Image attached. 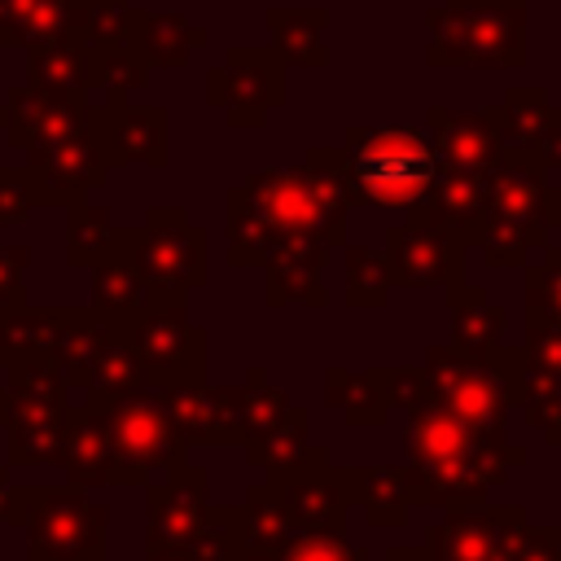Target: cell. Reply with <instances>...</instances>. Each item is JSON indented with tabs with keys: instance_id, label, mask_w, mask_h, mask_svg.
Segmentation results:
<instances>
[{
	"instance_id": "obj_42",
	"label": "cell",
	"mask_w": 561,
	"mask_h": 561,
	"mask_svg": "<svg viewBox=\"0 0 561 561\" xmlns=\"http://www.w3.org/2000/svg\"><path fill=\"white\" fill-rule=\"evenodd\" d=\"M35 206V193L26 184L22 171H0V224L4 219H22Z\"/></svg>"
},
{
	"instance_id": "obj_22",
	"label": "cell",
	"mask_w": 561,
	"mask_h": 561,
	"mask_svg": "<svg viewBox=\"0 0 561 561\" xmlns=\"http://www.w3.org/2000/svg\"><path fill=\"white\" fill-rule=\"evenodd\" d=\"M425 131L443 158V167L456 171H495L504 162V145L486 118V110L478 114H460V110H425Z\"/></svg>"
},
{
	"instance_id": "obj_6",
	"label": "cell",
	"mask_w": 561,
	"mask_h": 561,
	"mask_svg": "<svg viewBox=\"0 0 561 561\" xmlns=\"http://www.w3.org/2000/svg\"><path fill=\"white\" fill-rule=\"evenodd\" d=\"M430 66H522V0H443L430 9Z\"/></svg>"
},
{
	"instance_id": "obj_41",
	"label": "cell",
	"mask_w": 561,
	"mask_h": 561,
	"mask_svg": "<svg viewBox=\"0 0 561 561\" xmlns=\"http://www.w3.org/2000/svg\"><path fill=\"white\" fill-rule=\"evenodd\" d=\"M508 561H561V526H522Z\"/></svg>"
},
{
	"instance_id": "obj_8",
	"label": "cell",
	"mask_w": 561,
	"mask_h": 561,
	"mask_svg": "<svg viewBox=\"0 0 561 561\" xmlns=\"http://www.w3.org/2000/svg\"><path fill=\"white\" fill-rule=\"evenodd\" d=\"M123 342L140 359L149 386L206 381V333L188 320L184 298L149 302L140 316L123 324Z\"/></svg>"
},
{
	"instance_id": "obj_5",
	"label": "cell",
	"mask_w": 561,
	"mask_h": 561,
	"mask_svg": "<svg viewBox=\"0 0 561 561\" xmlns=\"http://www.w3.org/2000/svg\"><path fill=\"white\" fill-rule=\"evenodd\" d=\"M425 394L460 416L491 443H504V416L513 403V346L500 351H465V346H434L416 368Z\"/></svg>"
},
{
	"instance_id": "obj_12",
	"label": "cell",
	"mask_w": 561,
	"mask_h": 561,
	"mask_svg": "<svg viewBox=\"0 0 561 561\" xmlns=\"http://www.w3.org/2000/svg\"><path fill=\"white\" fill-rule=\"evenodd\" d=\"M263 491L294 517L298 530H346V491L337 469H329L324 447H307L294 465L272 469Z\"/></svg>"
},
{
	"instance_id": "obj_40",
	"label": "cell",
	"mask_w": 561,
	"mask_h": 561,
	"mask_svg": "<svg viewBox=\"0 0 561 561\" xmlns=\"http://www.w3.org/2000/svg\"><path fill=\"white\" fill-rule=\"evenodd\" d=\"M280 561H368V557L346 539V530H302L289 539Z\"/></svg>"
},
{
	"instance_id": "obj_43",
	"label": "cell",
	"mask_w": 561,
	"mask_h": 561,
	"mask_svg": "<svg viewBox=\"0 0 561 561\" xmlns=\"http://www.w3.org/2000/svg\"><path fill=\"white\" fill-rule=\"evenodd\" d=\"M22 267H26V250L22 245H0V307L22 302Z\"/></svg>"
},
{
	"instance_id": "obj_39",
	"label": "cell",
	"mask_w": 561,
	"mask_h": 561,
	"mask_svg": "<svg viewBox=\"0 0 561 561\" xmlns=\"http://www.w3.org/2000/svg\"><path fill=\"white\" fill-rule=\"evenodd\" d=\"M561 324V250H548L543 263L526 272V324Z\"/></svg>"
},
{
	"instance_id": "obj_31",
	"label": "cell",
	"mask_w": 561,
	"mask_h": 561,
	"mask_svg": "<svg viewBox=\"0 0 561 561\" xmlns=\"http://www.w3.org/2000/svg\"><path fill=\"white\" fill-rule=\"evenodd\" d=\"M267 26L280 61L324 66V9H267Z\"/></svg>"
},
{
	"instance_id": "obj_10",
	"label": "cell",
	"mask_w": 561,
	"mask_h": 561,
	"mask_svg": "<svg viewBox=\"0 0 561 561\" xmlns=\"http://www.w3.org/2000/svg\"><path fill=\"white\" fill-rule=\"evenodd\" d=\"M31 552L26 561H105L110 517L101 504L79 495V486H44L26 522Z\"/></svg>"
},
{
	"instance_id": "obj_15",
	"label": "cell",
	"mask_w": 561,
	"mask_h": 561,
	"mask_svg": "<svg viewBox=\"0 0 561 561\" xmlns=\"http://www.w3.org/2000/svg\"><path fill=\"white\" fill-rule=\"evenodd\" d=\"M35 202H53V206H75L83 202L88 188H101L110 175V162L101 158V149L92 145V136H66V140H44L26 149V167H22Z\"/></svg>"
},
{
	"instance_id": "obj_3",
	"label": "cell",
	"mask_w": 561,
	"mask_h": 561,
	"mask_svg": "<svg viewBox=\"0 0 561 561\" xmlns=\"http://www.w3.org/2000/svg\"><path fill=\"white\" fill-rule=\"evenodd\" d=\"M351 202L412 210L438 180L443 158L421 127H351L342 136Z\"/></svg>"
},
{
	"instance_id": "obj_38",
	"label": "cell",
	"mask_w": 561,
	"mask_h": 561,
	"mask_svg": "<svg viewBox=\"0 0 561 561\" xmlns=\"http://www.w3.org/2000/svg\"><path fill=\"white\" fill-rule=\"evenodd\" d=\"M390 267L381 254L351 245L346 250V302L351 307H386L390 298Z\"/></svg>"
},
{
	"instance_id": "obj_20",
	"label": "cell",
	"mask_w": 561,
	"mask_h": 561,
	"mask_svg": "<svg viewBox=\"0 0 561 561\" xmlns=\"http://www.w3.org/2000/svg\"><path fill=\"white\" fill-rule=\"evenodd\" d=\"M4 136L13 149H31L44 140H66L88 131V96H57L39 88H13L0 110Z\"/></svg>"
},
{
	"instance_id": "obj_21",
	"label": "cell",
	"mask_w": 561,
	"mask_h": 561,
	"mask_svg": "<svg viewBox=\"0 0 561 561\" xmlns=\"http://www.w3.org/2000/svg\"><path fill=\"white\" fill-rule=\"evenodd\" d=\"M346 504L364 508L368 526H403L408 508L421 504L416 478L408 465H346L337 469Z\"/></svg>"
},
{
	"instance_id": "obj_16",
	"label": "cell",
	"mask_w": 561,
	"mask_h": 561,
	"mask_svg": "<svg viewBox=\"0 0 561 561\" xmlns=\"http://www.w3.org/2000/svg\"><path fill=\"white\" fill-rule=\"evenodd\" d=\"M88 136L110 167H127V162L167 167V110L162 105L105 101L88 110Z\"/></svg>"
},
{
	"instance_id": "obj_2",
	"label": "cell",
	"mask_w": 561,
	"mask_h": 561,
	"mask_svg": "<svg viewBox=\"0 0 561 561\" xmlns=\"http://www.w3.org/2000/svg\"><path fill=\"white\" fill-rule=\"evenodd\" d=\"M245 202L267 219V228L285 241H311V245H342L346 241V210H351V184L342 167V149L311 145L302 167L294 171H254L241 184Z\"/></svg>"
},
{
	"instance_id": "obj_30",
	"label": "cell",
	"mask_w": 561,
	"mask_h": 561,
	"mask_svg": "<svg viewBox=\"0 0 561 561\" xmlns=\"http://www.w3.org/2000/svg\"><path fill=\"white\" fill-rule=\"evenodd\" d=\"M513 403H522L526 421L548 434V443H561V373H543L526 364L513 346Z\"/></svg>"
},
{
	"instance_id": "obj_36",
	"label": "cell",
	"mask_w": 561,
	"mask_h": 561,
	"mask_svg": "<svg viewBox=\"0 0 561 561\" xmlns=\"http://www.w3.org/2000/svg\"><path fill=\"white\" fill-rule=\"evenodd\" d=\"M302 434H307V412H302V408H289L272 430L245 438V456H250V465L263 469V473L285 469V465H294V460L307 451V438H302Z\"/></svg>"
},
{
	"instance_id": "obj_24",
	"label": "cell",
	"mask_w": 561,
	"mask_h": 561,
	"mask_svg": "<svg viewBox=\"0 0 561 561\" xmlns=\"http://www.w3.org/2000/svg\"><path fill=\"white\" fill-rule=\"evenodd\" d=\"M61 465L70 473V486H96L114 478V434L105 403L66 408V447Z\"/></svg>"
},
{
	"instance_id": "obj_17",
	"label": "cell",
	"mask_w": 561,
	"mask_h": 561,
	"mask_svg": "<svg viewBox=\"0 0 561 561\" xmlns=\"http://www.w3.org/2000/svg\"><path fill=\"white\" fill-rule=\"evenodd\" d=\"M381 259L390 267V285H403V289H434V285L447 289L465 276V245L412 219L403 228H390Z\"/></svg>"
},
{
	"instance_id": "obj_32",
	"label": "cell",
	"mask_w": 561,
	"mask_h": 561,
	"mask_svg": "<svg viewBox=\"0 0 561 561\" xmlns=\"http://www.w3.org/2000/svg\"><path fill=\"white\" fill-rule=\"evenodd\" d=\"M224 210H228V259L237 263V267H263L276 250H280V237L267 228V219L245 202V193L241 188H232L228 193V202H224Z\"/></svg>"
},
{
	"instance_id": "obj_25",
	"label": "cell",
	"mask_w": 561,
	"mask_h": 561,
	"mask_svg": "<svg viewBox=\"0 0 561 561\" xmlns=\"http://www.w3.org/2000/svg\"><path fill=\"white\" fill-rule=\"evenodd\" d=\"M31 53V66H26V83L39 88V92H57V96H83L92 88V57L96 48L70 26L35 48Z\"/></svg>"
},
{
	"instance_id": "obj_37",
	"label": "cell",
	"mask_w": 561,
	"mask_h": 561,
	"mask_svg": "<svg viewBox=\"0 0 561 561\" xmlns=\"http://www.w3.org/2000/svg\"><path fill=\"white\" fill-rule=\"evenodd\" d=\"M245 552L241 535V508H210L193 543L180 552L184 561H237Z\"/></svg>"
},
{
	"instance_id": "obj_34",
	"label": "cell",
	"mask_w": 561,
	"mask_h": 561,
	"mask_svg": "<svg viewBox=\"0 0 561 561\" xmlns=\"http://www.w3.org/2000/svg\"><path fill=\"white\" fill-rule=\"evenodd\" d=\"M118 228L110 219L105 206H88V202H75L70 206V232H66V259L75 267H96L114 245H118Z\"/></svg>"
},
{
	"instance_id": "obj_33",
	"label": "cell",
	"mask_w": 561,
	"mask_h": 561,
	"mask_svg": "<svg viewBox=\"0 0 561 561\" xmlns=\"http://www.w3.org/2000/svg\"><path fill=\"white\" fill-rule=\"evenodd\" d=\"M61 311H35L26 302L0 307V364L22 359V355H53Z\"/></svg>"
},
{
	"instance_id": "obj_18",
	"label": "cell",
	"mask_w": 561,
	"mask_h": 561,
	"mask_svg": "<svg viewBox=\"0 0 561 561\" xmlns=\"http://www.w3.org/2000/svg\"><path fill=\"white\" fill-rule=\"evenodd\" d=\"M504 153L535 158L539 167H561V105L543 101L539 88H517L504 105L486 110Z\"/></svg>"
},
{
	"instance_id": "obj_45",
	"label": "cell",
	"mask_w": 561,
	"mask_h": 561,
	"mask_svg": "<svg viewBox=\"0 0 561 561\" xmlns=\"http://www.w3.org/2000/svg\"><path fill=\"white\" fill-rule=\"evenodd\" d=\"M237 561H280V557H267V552H250V548H245Z\"/></svg>"
},
{
	"instance_id": "obj_11",
	"label": "cell",
	"mask_w": 561,
	"mask_h": 561,
	"mask_svg": "<svg viewBox=\"0 0 561 561\" xmlns=\"http://www.w3.org/2000/svg\"><path fill=\"white\" fill-rule=\"evenodd\" d=\"M206 101L232 127H263L285 101V61L272 48H232L206 75Z\"/></svg>"
},
{
	"instance_id": "obj_13",
	"label": "cell",
	"mask_w": 561,
	"mask_h": 561,
	"mask_svg": "<svg viewBox=\"0 0 561 561\" xmlns=\"http://www.w3.org/2000/svg\"><path fill=\"white\" fill-rule=\"evenodd\" d=\"M526 513L517 504H469L451 508L425 535L430 561H508Z\"/></svg>"
},
{
	"instance_id": "obj_29",
	"label": "cell",
	"mask_w": 561,
	"mask_h": 561,
	"mask_svg": "<svg viewBox=\"0 0 561 561\" xmlns=\"http://www.w3.org/2000/svg\"><path fill=\"white\" fill-rule=\"evenodd\" d=\"M324 394H329V403L342 408V416L351 425H386V416H390V394H386L381 368L377 373L329 368L324 373Z\"/></svg>"
},
{
	"instance_id": "obj_23",
	"label": "cell",
	"mask_w": 561,
	"mask_h": 561,
	"mask_svg": "<svg viewBox=\"0 0 561 561\" xmlns=\"http://www.w3.org/2000/svg\"><path fill=\"white\" fill-rule=\"evenodd\" d=\"M149 302H158V298H153V285H149L140 259H136V250H131V232H123L118 245L92 267V311L105 316V320H114V324L123 329V324H127L131 316H140Z\"/></svg>"
},
{
	"instance_id": "obj_26",
	"label": "cell",
	"mask_w": 561,
	"mask_h": 561,
	"mask_svg": "<svg viewBox=\"0 0 561 561\" xmlns=\"http://www.w3.org/2000/svg\"><path fill=\"white\" fill-rule=\"evenodd\" d=\"M324 245L311 241H285L263 267H267V302L285 307V302H307V307H324Z\"/></svg>"
},
{
	"instance_id": "obj_35",
	"label": "cell",
	"mask_w": 561,
	"mask_h": 561,
	"mask_svg": "<svg viewBox=\"0 0 561 561\" xmlns=\"http://www.w3.org/2000/svg\"><path fill=\"white\" fill-rule=\"evenodd\" d=\"M241 535H245V548H250V552L280 557V552L289 548V539L302 535V530L294 526V517H289L263 486H254V491H250V504L241 508Z\"/></svg>"
},
{
	"instance_id": "obj_7",
	"label": "cell",
	"mask_w": 561,
	"mask_h": 561,
	"mask_svg": "<svg viewBox=\"0 0 561 561\" xmlns=\"http://www.w3.org/2000/svg\"><path fill=\"white\" fill-rule=\"evenodd\" d=\"M105 416L114 434V486H140L153 473H167L175 460H184V443L153 386H136L105 399Z\"/></svg>"
},
{
	"instance_id": "obj_28",
	"label": "cell",
	"mask_w": 561,
	"mask_h": 561,
	"mask_svg": "<svg viewBox=\"0 0 561 561\" xmlns=\"http://www.w3.org/2000/svg\"><path fill=\"white\" fill-rule=\"evenodd\" d=\"M447 311H451V342L465 351H500L504 346V307L486 302V289L469 285H447Z\"/></svg>"
},
{
	"instance_id": "obj_46",
	"label": "cell",
	"mask_w": 561,
	"mask_h": 561,
	"mask_svg": "<svg viewBox=\"0 0 561 561\" xmlns=\"http://www.w3.org/2000/svg\"><path fill=\"white\" fill-rule=\"evenodd\" d=\"M4 500H9V478H4V469H0V513H4Z\"/></svg>"
},
{
	"instance_id": "obj_9",
	"label": "cell",
	"mask_w": 561,
	"mask_h": 561,
	"mask_svg": "<svg viewBox=\"0 0 561 561\" xmlns=\"http://www.w3.org/2000/svg\"><path fill=\"white\" fill-rule=\"evenodd\" d=\"M131 250L153 285V298H184L206 285V232L188 219L184 206H153L140 228H131Z\"/></svg>"
},
{
	"instance_id": "obj_4",
	"label": "cell",
	"mask_w": 561,
	"mask_h": 561,
	"mask_svg": "<svg viewBox=\"0 0 561 561\" xmlns=\"http://www.w3.org/2000/svg\"><path fill=\"white\" fill-rule=\"evenodd\" d=\"M561 224V188L543 184V167L535 158L504 153V162L486 180V210L473 245L491 267L522 263L530 245H543L548 228Z\"/></svg>"
},
{
	"instance_id": "obj_19",
	"label": "cell",
	"mask_w": 561,
	"mask_h": 561,
	"mask_svg": "<svg viewBox=\"0 0 561 561\" xmlns=\"http://www.w3.org/2000/svg\"><path fill=\"white\" fill-rule=\"evenodd\" d=\"M180 443H241V403L237 390H215L206 381L184 386H153Z\"/></svg>"
},
{
	"instance_id": "obj_47",
	"label": "cell",
	"mask_w": 561,
	"mask_h": 561,
	"mask_svg": "<svg viewBox=\"0 0 561 561\" xmlns=\"http://www.w3.org/2000/svg\"><path fill=\"white\" fill-rule=\"evenodd\" d=\"M145 561H184L180 552H158V557H145Z\"/></svg>"
},
{
	"instance_id": "obj_1",
	"label": "cell",
	"mask_w": 561,
	"mask_h": 561,
	"mask_svg": "<svg viewBox=\"0 0 561 561\" xmlns=\"http://www.w3.org/2000/svg\"><path fill=\"white\" fill-rule=\"evenodd\" d=\"M390 408L408 412L412 425V443H408V469L416 478L421 504H438V508H469L482 504L486 491L508 473V465H522L526 451L508 447V443H491L478 430H469L460 416H451L447 408H438L425 386L421 373H399V368H381Z\"/></svg>"
},
{
	"instance_id": "obj_44",
	"label": "cell",
	"mask_w": 561,
	"mask_h": 561,
	"mask_svg": "<svg viewBox=\"0 0 561 561\" xmlns=\"http://www.w3.org/2000/svg\"><path fill=\"white\" fill-rule=\"evenodd\" d=\"M386 561H430V552L425 548H390Z\"/></svg>"
},
{
	"instance_id": "obj_27",
	"label": "cell",
	"mask_w": 561,
	"mask_h": 561,
	"mask_svg": "<svg viewBox=\"0 0 561 561\" xmlns=\"http://www.w3.org/2000/svg\"><path fill=\"white\" fill-rule=\"evenodd\" d=\"M131 44L149 66H184L197 44H206V31L193 26L184 13H140L131 9Z\"/></svg>"
},
{
	"instance_id": "obj_14",
	"label": "cell",
	"mask_w": 561,
	"mask_h": 561,
	"mask_svg": "<svg viewBox=\"0 0 561 561\" xmlns=\"http://www.w3.org/2000/svg\"><path fill=\"white\" fill-rule=\"evenodd\" d=\"M210 504H206V469L175 460L158 482H149V526H145V548L149 557L158 552H184L193 535L202 530Z\"/></svg>"
}]
</instances>
